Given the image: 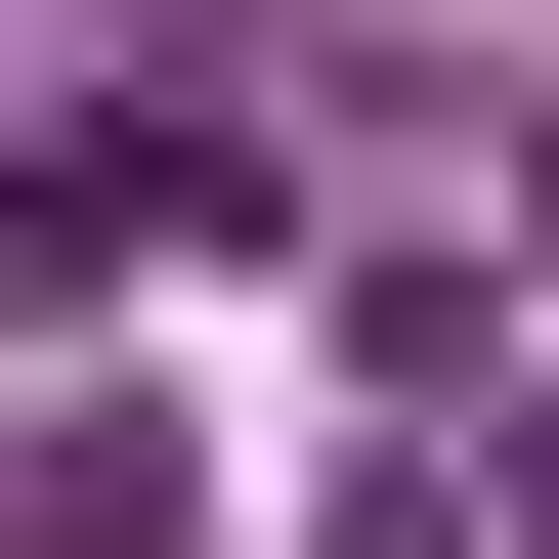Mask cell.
Listing matches in <instances>:
<instances>
[{
    "instance_id": "1",
    "label": "cell",
    "mask_w": 559,
    "mask_h": 559,
    "mask_svg": "<svg viewBox=\"0 0 559 559\" xmlns=\"http://www.w3.org/2000/svg\"><path fill=\"white\" fill-rule=\"evenodd\" d=\"M301 559H474V516H430V474H345V516H301Z\"/></svg>"
},
{
    "instance_id": "2",
    "label": "cell",
    "mask_w": 559,
    "mask_h": 559,
    "mask_svg": "<svg viewBox=\"0 0 559 559\" xmlns=\"http://www.w3.org/2000/svg\"><path fill=\"white\" fill-rule=\"evenodd\" d=\"M516 259H559V130H516Z\"/></svg>"
}]
</instances>
